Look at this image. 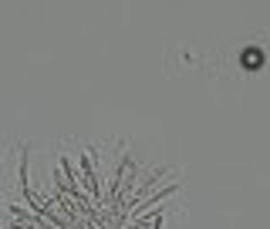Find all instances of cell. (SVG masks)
I'll return each mask as SVG.
<instances>
[{"instance_id": "obj_1", "label": "cell", "mask_w": 270, "mask_h": 229, "mask_svg": "<svg viewBox=\"0 0 270 229\" xmlns=\"http://www.w3.org/2000/svg\"><path fill=\"white\" fill-rule=\"evenodd\" d=\"M240 61H243L247 71H260V68H264V51H257V47H253V51H243Z\"/></svg>"}]
</instances>
